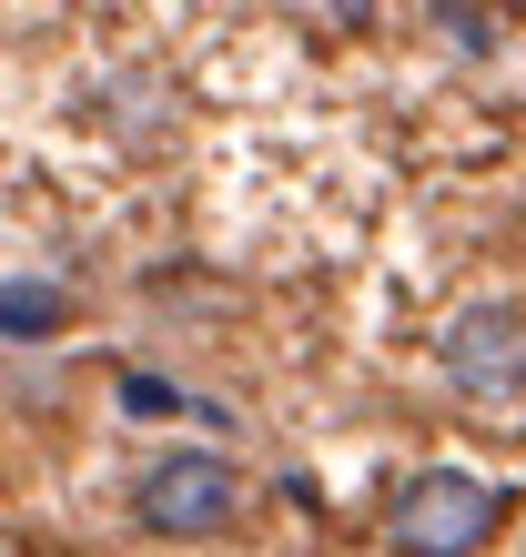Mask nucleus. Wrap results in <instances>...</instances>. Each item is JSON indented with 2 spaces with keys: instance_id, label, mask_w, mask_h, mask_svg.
Instances as JSON below:
<instances>
[{
  "instance_id": "f257e3e1",
  "label": "nucleus",
  "mask_w": 526,
  "mask_h": 557,
  "mask_svg": "<svg viewBox=\"0 0 526 557\" xmlns=\"http://www.w3.org/2000/svg\"><path fill=\"white\" fill-rule=\"evenodd\" d=\"M497 517H506V497L486 476L415 467L405 486H394V507H385V537H394V557H476L486 537H497Z\"/></svg>"
},
{
  "instance_id": "f03ea898",
  "label": "nucleus",
  "mask_w": 526,
  "mask_h": 557,
  "mask_svg": "<svg viewBox=\"0 0 526 557\" xmlns=\"http://www.w3.org/2000/svg\"><path fill=\"white\" fill-rule=\"evenodd\" d=\"M132 517H142L152 537H223L243 517V467H234V456H213V446H173V456H152V467H142Z\"/></svg>"
},
{
  "instance_id": "7ed1b4c3",
  "label": "nucleus",
  "mask_w": 526,
  "mask_h": 557,
  "mask_svg": "<svg viewBox=\"0 0 526 557\" xmlns=\"http://www.w3.org/2000/svg\"><path fill=\"white\" fill-rule=\"evenodd\" d=\"M436 355H446L455 385H476V396L526 385V305H516V294H476V305L436 335Z\"/></svg>"
},
{
  "instance_id": "20e7f679",
  "label": "nucleus",
  "mask_w": 526,
  "mask_h": 557,
  "mask_svg": "<svg viewBox=\"0 0 526 557\" xmlns=\"http://www.w3.org/2000/svg\"><path fill=\"white\" fill-rule=\"evenodd\" d=\"M51 324H61L51 284H11V294H0V335H51Z\"/></svg>"
},
{
  "instance_id": "39448f33",
  "label": "nucleus",
  "mask_w": 526,
  "mask_h": 557,
  "mask_svg": "<svg viewBox=\"0 0 526 557\" xmlns=\"http://www.w3.org/2000/svg\"><path fill=\"white\" fill-rule=\"evenodd\" d=\"M122 406H132V416H173L183 396H173V385H162V375H132V385H122Z\"/></svg>"
},
{
  "instance_id": "423d86ee",
  "label": "nucleus",
  "mask_w": 526,
  "mask_h": 557,
  "mask_svg": "<svg viewBox=\"0 0 526 557\" xmlns=\"http://www.w3.org/2000/svg\"><path fill=\"white\" fill-rule=\"evenodd\" d=\"M335 21H345V30H365V21H375V0H335Z\"/></svg>"
},
{
  "instance_id": "0eeeda50",
  "label": "nucleus",
  "mask_w": 526,
  "mask_h": 557,
  "mask_svg": "<svg viewBox=\"0 0 526 557\" xmlns=\"http://www.w3.org/2000/svg\"><path fill=\"white\" fill-rule=\"evenodd\" d=\"M0 557H11V547H0Z\"/></svg>"
}]
</instances>
